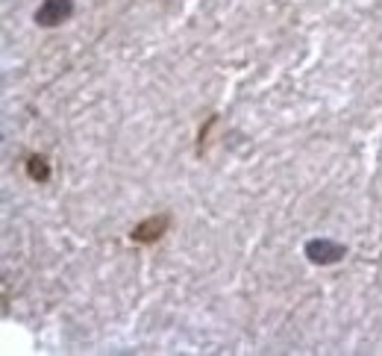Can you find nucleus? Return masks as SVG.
<instances>
[{"label":"nucleus","mask_w":382,"mask_h":356,"mask_svg":"<svg viewBox=\"0 0 382 356\" xmlns=\"http://www.w3.org/2000/svg\"><path fill=\"white\" fill-rule=\"evenodd\" d=\"M168 227H171V215H168V212H159V215H150V218L141 221V224L130 233V239H133L135 245H153V242L162 239L165 233H168Z\"/></svg>","instance_id":"f257e3e1"},{"label":"nucleus","mask_w":382,"mask_h":356,"mask_svg":"<svg viewBox=\"0 0 382 356\" xmlns=\"http://www.w3.org/2000/svg\"><path fill=\"white\" fill-rule=\"evenodd\" d=\"M71 15H74V0H44L36 9V24L38 27H59Z\"/></svg>","instance_id":"f03ea898"},{"label":"nucleus","mask_w":382,"mask_h":356,"mask_svg":"<svg viewBox=\"0 0 382 356\" xmlns=\"http://www.w3.org/2000/svg\"><path fill=\"white\" fill-rule=\"evenodd\" d=\"M306 256H309V263H315V265H332L344 256V248L336 242H326V239H312L306 245Z\"/></svg>","instance_id":"7ed1b4c3"},{"label":"nucleus","mask_w":382,"mask_h":356,"mask_svg":"<svg viewBox=\"0 0 382 356\" xmlns=\"http://www.w3.org/2000/svg\"><path fill=\"white\" fill-rule=\"evenodd\" d=\"M27 174L36 183H47L51 180V162H47L44 156H30L27 159Z\"/></svg>","instance_id":"20e7f679"}]
</instances>
